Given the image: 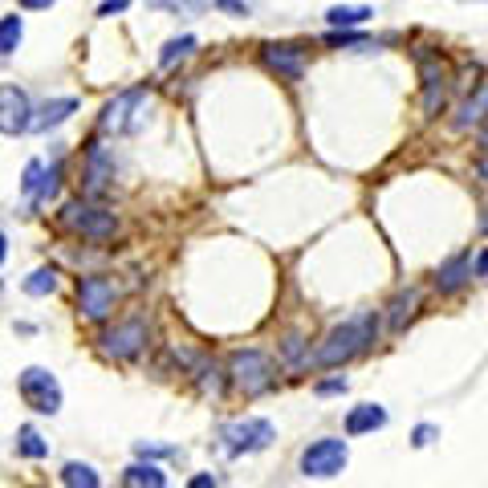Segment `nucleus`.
I'll return each instance as SVG.
<instances>
[{"label": "nucleus", "mask_w": 488, "mask_h": 488, "mask_svg": "<svg viewBox=\"0 0 488 488\" xmlns=\"http://www.w3.org/2000/svg\"><path fill=\"white\" fill-rule=\"evenodd\" d=\"M374 334H379V318H374V313H355V318H347L342 326H334L326 334V342H321L318 355H313V366L350 363L355 355H363V350L371 347Z\"/></svg>", "instance_id": "nucleus-1"}, {"label": "nucleus", "mask_w": 488, "mask_h": 488, "mask_svg": "<svg viewBox=\"0 0 488 488\" xmlns=\"http://www.w3.org/2000/svg\"><path fill=\"white\" fill-rule=\"evenodd\" d=\"M17 387H21L25 407H33L37 415H57V411H62V382H57L54 371H45V366H29V371H21Z\"/></svg>", "instance_id": "nucleus-2"}, {"label": "nucleus", "mask_w": 488, "mask_h": 488, "mask_svg": "<svg viewBox=\"0 0 488 488\" xmlns=\"http://www.w3.org/2000/svg\"><path fill=\"white\" fill-rule=\"evenodd\" d=\"M228 379L236 382L249 399H257V395H265V390L273 387V363H269V355H261V350H236V355L228 358Z\"/></svg>", "instance_id": "nucleus-3"}, {"label": "nucleus", "mask_w": 488, "mask_h": 488, "mask_svg": "<svg viewBox=\"0 0 488 488\" xmlns=\"http://www.w3.org/2000/svg\"><path fill=\"white\" fill-rule=\"evenodd\" d=\"M62 224H65V228H73L78 236L94 240V244L110 240V236H115V228H118L115 212H107V208H94V204H65L62 208Z\"/></svg>", "instance_id": "nucleus-4"}, {"label": "nucleus", "mask_w": 488, "mask_h": 488, "mask_svg": "<svg viewBox=\"0 0 488 488\" xmlns=\"http://www.w3.org/2000/svg\"><path fill=\"white\" fill-rule=\"evenodd\" d=\"M347 460H350V448H347V440H313L310 448L302 452V472L305 476H318V480H330V476H338V472L347 468Z\"/></svg>", "instance_id": "nucleus-5"}, {"label": "nucleus", "mask_w": 488, "mask_h": 488, "mask_svg": "<svg viewBox=\"0 0 488 488\" xmlns=\"http://www.w3.org/2000/svg\"><path fill=\"white\" fill-rule=\"evenodd\" d=\"M147 334H151V330H147L142 318H126V321H118L115 330L102 334V350H107V358H115V363H131V358L142 355Z\"/></svg>", "instance_id": "nucleus-6"}, {"label": "nucleus", "mask_w": 488, "mask_h": 488, "mask_svg": "<svg viewBox=\"0 0 488 488\" xmlns=\"http://www.w3.org/2000/svg\"><path fill=\"white\" fill-rule=\"evenodd\" d=\"M224 448L228 456H244V452H261L277 440V427L269 419H244V424H228L224 427Z\"/></svg>", "instance_id": "nucleus-7"}, {"label": "nucleus", "mask_w": 488, "mask_h": 488, "mask_svg": "<svg viewBox=\"0 0 488 488\" xmlns=\"http://www.w3.org/2000/svg\"><path fill=\"white\" fill-rule=\"evenodd\" d=\"M142 102H147V90H142V86L123 90V94L110 98L107 107H102V118H98V126H102V131H139Z\"/></svg>", "instance_id": "nucleus-8"}, {"label": "nucleus", "mask_w": 488, "mask_h": 488, "mask_svg": "<svg viewBox=\"0 0 488 488\" xmlns=\"http://www.w3.org/2000/svg\"><path fill=\"white\" fill-rule=\"evenodd\" d=\"M115 302H118L115 281H107V277H81V281H78V310H81V318L107 321L110 313H115Z\"/></svg>", "instance_id": "nucleus-9"}, {"label": "nucleus", "mask_w": 488, "mask_h": 488, "mask_svg": "<svg viewBox=\"0 0 488 488\" xmlns=\"http://www.w3.org/2000/svg\"><path fill=\"white\" fill-rule=\"evenodd\" d=\"M33 126V107L21 86H0V134H25Z\"/></svg>", "instance_id": "nucleus-10"}, {"label": "nucleus", "mask_w": 488, "mask_h": 488, "mask_svg": "<svg viewBox=\"0 0 488 488\" xmlns=\"http://www.w3.org/2000/svg\"><path fill=\"white\" fill-rule=\"evenodd\" d=\"M261 62L285 81H297L302 78V70H305V54L289 41H269L265 49H261Z\"/></svg>", "instance_id": "nucleus-11"}, {"label": "nucleus", "mask_w": 488, "mask_h": 488, "mask_svg": "<svg viewBox=\"0 0 488 488\" xmlns=\"http://www.w3.org/2000/svg\"><path fill=\"white\" fill-rule=\"evenodd\" d=\"M110 179H115V159L107 155L102 142H90L86 171H81V192H86V195H102L110 187Z\"/></svg>", "instance_id": "nucleus-12"}, {"label": "nucleus", "mask_w": 488, "mask_h": 488, "mask_svg": "<svg viewBox=\"0 0 488 488\" xmlns=\"http://www.w3.org/2000/svg\"><path fill=\"white\" fill-rule=\"evenodd\" d=\"M419 65H424V115L435 118L440 107H444V94H448V73L435 57H419Z\"/></svg>", "instance_id": "nucleus-13"}, {"label": "nucleus", "mask_w": 488, "mask_h": 488, "mask_svg": "<svg viewBox=\"0 0 488 488\" xmlns=\"http://www.w3.org/2000/svg\"><path fill=\"white\" fill-rule=\"evenodd\" d=\"M382 424H387V411H382L379 403H358V407H350V415H347V435L379 432Z\"/></svg>", "instance_id": "nucleus-14"}, {"label": "nucleus", "mask_w": 488, "mask_h": 488, "mask_svg": "<svg viewBox=\"0 0 488 488\" xmlns=\"http://www.w3.org/2000/svg\"><path fill=\"white\" fill-rule=\"evenodd\" d=\"M73 110H78V98H54V102H45V107H41V115H33V126H29V131H49V126H62Z\"/></svg>", "instance_id": "nucleus-15"}, {"label": "nucleus", "mask_w": 488, "mask_h": 488, "mask_svg": "<svg viewBox=\"0 0 488 488\" xmlns=\"http://www.w3.org/2000/svg\"><path fill=\"white\" fill-rule=\"evenodd\" d=\"M468 277H472V261L460 253V257H452L448 265H440V273H435V289H440V293H456L464 281H468Z\"/></svg>", "instance_id": "nucleus-16"}, {"label": "nucleus", "mask_w": 488, "mask_h": 488, "mask_svg": "<svg viewBox=\"0 0 488 488\" xmlns=\"http://www.w3.org/2000/svg\"><path fill=\"white\" fill-rule=\"evenodd\" d=\"M374 17V9H366V4H334V9L326 13V21L334 29H355V25H366V21Z\"/></svg>", "instance_id": "nucleus-17"}, {"label": "nucleus", "mask_w": 488, "mask_h": 488, "mask_svg": "<svg viewBox=\"0 0 488 488\" xmlns=\"http://www.w3.org/2000/svg\"><path fill=\"white\" fill-rule=\"evenodd\" d=\"M123 484L126 488H163L167 476H163L155 464H131V468L123 472Z\"/></svg>", "instance_id": "nucleus-18"}, {"label": "nucleus", "mask_w": 488, "mask_h": 488, "mask_svg": "<svg viewBox=\"0 0 488 488\" xmlns=\"http://www.w3.org/2000/svg\"><path fill=\"white\" fill-rule=\"evenodd\" d=\"M415 310H419V289L399 293V297L390 302V326H395V330H403L411 318H415Z\"/></svg>", "instance_id": "nucleus-19"}, {"label": "nucleus", "mask_w": 488, "mask_h": 488, "mask_svg": "<svg viewBox=\"0 0 488 488\" xmlns=\"http://www.w3.org/2000/svg\"><path fill=\"white\" fill-rule=\"evenodd\" d=\"M480 118H488V81L476 90V98H468V102H464V110H460V118H456V126H460V131H468V126L480 123Z\"/></svg>", "instance_id": "nucleus-20"}, {"label": "nucleus", "mask_w": 488, "mask_h": 488, "mask_svg": "<svg viewBox=\"0 0 488 488\" xmlns=\"http://www.w3.org/2000/svg\"><path fill=\"white\" fill-rule=\"evenodd\" d=\"M62 484H70V488H98V484H102V476H98L90 464L70 460V464L62 468Z\"/></svg>", "instance_id": "nucleus-21"}, {"label": "nucleus", "mask_w": 488, "mask_h": 488, "mask_svg": "<svg viewBox=\"0 0 488 488\" xmlns=\"http://www.w3.org/2000/svg\"><path fill=\"white\" fill-rule=\"evenodd\" d=\"M21 37H25V21L21 17H0V57L17 54Z\"/></svg>", "instance_id": "nucleus-22"}, {"label": "nucleus", "mask_w": 488, "mask_h": 488, "mask_svg": "<svg viewBox=\"0 0 488 488\" xmlns=\"http://www.w3.org/2000/svg\"><path fill=\"white\" fill-rule=\"evenodd\" d=\"M17 452L29 456V460H41V456H49V444L41 440V432H37V427L25 424V427L17 432Z\"/></svg>", "instance_id": "nucleus-23"}, {"label": "nucleus", "mask_w": 488, "mask_h": 488, "mask_svg": "<svg viewBox=\"0 0 488 488\" xmlns=\"http://www.w3.org/2000/svg\"><path fill=\"white\" fill-rule=\"evenodd\" d=\"M57 187H62V163H54L49 171H41V179H37V192H33V204L45 208L57 195Z\"/></svg>", "instance_id": "nucleus-24"}, {"label": "nucleus", "mask_w": 488, "mask_h": 488, "mask_svg": "<svg viewBox=\"0 0 488 488\" xmlns=\"http://www.w3.org/2000/svg\"><path fill=\"white\" fill-rule=\"evenodd\" d=\"M192 49H195V37H192V33H184V37H171V41L163 45L159 65H163V70H171V65H176V62H184V57L192 54Z\"/></svg>", "instance_id": "nucleus-25"}, {"label": "nucleus", "mask_w": 488, "mask_h": 488, "mask_svg": "<svg viewBox=\"0 0 488 488\" xmlns=\"http://www.w3.org/2000/svg\"><path fill=\"white\" fill-rule=\"evenodd\" d=\"M54 289H57V273H54V269H37V273H29V281H25L29 297H45V293H54Z\"/></svg>", "instance_id": "nucleus-26"}, {"label": "nucleus", "mask_w": 488, "mask_h": 488, "mask_svg": "<svg viewBox=\"0 0 488 488\" xmlns=\"http://www.w3.org/2000/svg\"><path fill=\"white\" fill-rule=\"evenodd\" d=\"M435 435H440V427H435V424H419L415 432H411V444H415V448H427Z\"/></svg>", "instance_id": "nucleus-27"}, {"label": "nucleus", "mask_w": 488, "mask_h": 488, "mask_svg": "<svg viewBox=\"0 0 488 488\" xmlns=\"http://www.w3.org/2000/svg\"><path fill=\"white\" fill-rule=\"evenodd\" d=\"M41 171H45V163H29V167H25V179H21V187H25V195H33L37 192V179H41Z\"/></svg>", "instance_id": "nucleus-28"}, {"label": "nucleus", "mask_w": 488, "mask_h": 488, "mask_svg": "<svg viewBox=\"0 0 488 488\" xmlns=\"http://www.w3.org/2000/svg\"><path fill=\"white\" fill-rule=\"evenodd\" d=\"M216 9L232 13V17H249V4H244V0H216Z\"/></svg>", "instance_id": "nucleus-29"}, {"label": "nucleus", "mask_w": 488, "mask_h": 488, "mask_svg": "<svg viewBox=\"0 0 488 488\" xmlns=\"http://www.w3.org/2000/svg\"><path fill=\"white\" fill-rule=\"evenodd\" d=\"M134 452L142 460H159V456H171V448H159V444H134Z\"/></svg>", "instance_id": "nucleus-30"}, {"label": "nucleus", "mask_w": 488, "mask_h": 488, "mask_svg": "<svg viewBox=\"0 0 488 488\" xmlns=\"http://www.w3.org/2000/svg\"><path fill=\"white\" fill-rule=\"evenodd\" d=\"M126 4H131V0H102V4H98V17H115V13H126Z\"/></svg>", "instance_id": "nucleus-31"}, {"label": "nucleus", "mask_w": 488, "mask_h": 488, "mask_svg": "<svg viewBox=\"0 0 488 488\" xmlns=\"http://www.w3.org/2000/svg\"><path fill=\"white\" fill-rule=\"evenodd\" d=\"M347 390V379H326V382H318V395H342Z\"/></svg>", "instance_id": "nucleus-32"}, {"label": "nucleus", "mask_w": 488, "mask_h": 488, "mask_svg": "<svg viewBox=\"0 0 488 488\" xmlns=\"http://www.w3.org/2000/svg\"><path fill=\"white\" fill-rule=\"evenodd\" d=\"M57 0H17V9H29V13H41V9H54Z\"/></svg>", "instance_id": "nucleus-33"}, {"label": "nucleus", "mask_w": 488, "mask_h": 488, "mask_svg": "<svg viewBox=\"0 0 488 488\" xmlns=\"http://www.w3.org/2000/svg\"><path fill=\"white\" fill-rule=\"evenodd\" d=\"M472 273H476V277H488V249L476 257V265H472Z\"/></svg>", "instance_id": "nucleus-34"}, {"label": "nucleus", "mask_w": 488, "mask_h": 488, "mask_svg": "<svg viewBox=\"0 0 488 488\" xmlns=\"http://www.w3.org/2000/svg\"><path fill=\"white\" fill-rule=\"evenodd\" d=\"M476 171H480V179H484V184H488V151L476 159Z\"/></svg>", "instance_id": "nucleus-35"}, {"label": "nucleus", "mask_w": 488, "mask_h": 488, "mask_svg": "<svg viewBox=\"0 0 488 488\" xmlns=\"http://www.w3.org/2000/svg\"><path fill=\"white\" fill-rule=\"evenodd\" d=\"M216 484V476H195L192 480V488H212Z\"/></svg>", "instance_id": "nucleus-36"}, {"label": "nucleus", "mask_w": 488, "mask_h": 488, "mask_svg": "<svg viewBox=\"0 0 488 488\" xmlns=\"http://www.w3.org/2000/svg\"><path fill=\"white\" fill-rule=\"evenodd\" d=\"M4 257H9V240H4V232H0V265H4Z\"/></svg>", "instance_id": "nucleus-37"}, {"label": "nucleus", "mask_w": 488, "mask_h": 488, "mask_svg": "<svg viewBox=\"0 0 488 488\" xmlns=\"http://www.w3.org/2000/svg\"><path fill=\"white\" fill-rule=\"evenodd\" d=\"M480 228H484V232H488V208H484V216H480Z\"/></svg>", "instance_id": "nucleus-38"}, {"label": "nucleus", "mask_w": 488, "mask_h": 488, "mask_svg": "<svg viewBox=\"0 0 488 488\" xmlns=\"http://www.w3.org/2000/svg\"><path fill=\"white\" fill-rule=\"evenodd\" d=\"M480 139H484V147H488V126H484V134H480Z\"/></svg>", "instance_id": "nucleus-39"}, {"label": "nucleus", "mask_w": 488, "mask_h": 488, "mask_svg": "<svg viewBox=\"0 0 488 488\" xmlns=\"http://www.w3.org/2000/svg\"><path fill=\"white\" fill-rule=\"evenodd\" d=\"M472 4H476V0H472Z\"/></svg>", "instance_id": "nucleus-40"}]
</instances>
